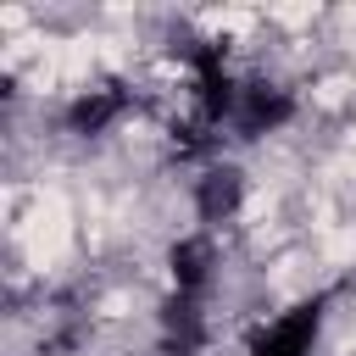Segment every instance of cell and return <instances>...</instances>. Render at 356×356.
<instances>
[{
  "mask_svg": "<svg viewBox=\"0 0 356 356\" xmlns=\"http://www.w3.org/2000/svg\"><path fill=\"white\" fill-rule=\"evenodd\" d=\"M323 306H328V295H312V300L289 306L267 334H256V345L245 356H312L317 328H323Z\"/></svg>",
  "mask_w": 356,
  "mask_h": 356,
  "instance_id": "cell-1",
  "label": "cell"
},
{
  "mask_svg": "<svg viewBox=\"0 0 356 356\" xmlns=\"http://www.w3.org/2000/svg\"><path fill=\"white\" fill-rule=\"evenodd\" d=\"M289 111H295V100L284 89H273V83H239L234 111H228V128L239 139H256V134H273L278 122H289Z\"/></svg>",
  "mask_w": 356,
  "mask_h": 356,
  "instance_id": "cell-2",
  "label": "cell"
},
{
  "mask_svg": "<svg viewBox=\"0 0 356 356\" xmlns=\"http://www.w3.org/2000/svg\"><path fill=\"white\" fill-rule=\"evenodd\" d=\"M122 111H128V89L122 83H95L67 106V128L72 134H106Z\"/></svg>",
  "mask_w": 356,
  "mask_h": 356,
  "instance_id": "cell-3",
  "label": "cell"
},
{
  "mask_svg": "<svg viewBox=\"0 0 356 356\" xmlns=\"http://www.w3.org/2000/svg\"><path fill=\"white\" fill-rule=\"evenodd\" d=\"M167 267H172V295L206 300V289H211V239H206V234L178 239L172 256H167Z\"/></svg>",
  "mask_w": 356,
  "mask_h": 356,
  "instance_id": "cell-4",
  "label": "cell"
},
{
  "mask_svg": "<svg viewBox=\"0 0 356 356\" xmlns=\"http://www.w3.org/2000/svg\"><path fill=\"white\" fill-rule=\"evenodd\" d=\"M239 195H245L239 167H211V172L195 184V211H200V222H228V217L239 211Z\"/></svg>",
  "mask_w": 356,
  "mask_h": 356,
  "instance_id": "cell-5",
  "label": "cell"
}]
</instances>
